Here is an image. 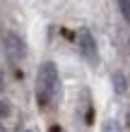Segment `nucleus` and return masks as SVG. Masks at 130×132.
Here are the masks:
<instances>
[{"label":"nucleus","mask_w":130,"mask_h":132,"mask_svg":"<svg viewBox=\"0 0 130 132\" xmlns=\"http://www.w3.org/2000/svg\"><path fill=\"white\" fill-rule=\"evenodd\" d=\"M60 96V77H58V67L53 63H43L36 75V98L39 106H48L56 103Z\"/></svg>","instance_id":"1"},{"label":"nucleus","mask_w":130,"mask_h":132,"mask_svg":"<svg viewBox=\"0 0 130 132\" xmlns=\"http://www.w3.org/2000/svg\"><path fill=\"white\" fill-rule=\"evenodd\" d=\"M5 115H10V106L5 101H0V118H5Z\"/></svg>","instance_id":"7"},{"label":"nucleus","mask_w":130,"mask_h":132,"mask_svg":"<svg viewBox=\"0 0 130 132\" xmlns=\"http://www.w3.org/2000/svg\"><path fill=\"white\" fill-rule=\"evenodd\" d=\"M113 89H116V94H123L125 91V77H123V72H113Z\"/></svg>","instance_id":"4"},{"label":"nucleus","mask_w":130,"mask_h":132,"mask_svg":"<svg viewBox=\"0 0 130 132\" xmlns=\"http://www.w3.org/2000/svg\"><path fill=\"white\" fill-rule=\"evenodd\" d=\"M24 132H32V130H24Z\"/></svg>","instance_id":"12"},{"label":"nucleus","mask_w":130,"mask_h":132,"mask_svg":"<svg viewBox=\"0 0 130 132\" xmlns=\"http://www.w3.org/2000/svg\"><path fill=\"white\" fill-rule=\"evenodd\" d=\"M0 91H3V79H0Z\"/></svg>","instance_id":"10"},{"label":"nucleus","mask_w":130,"mask_h":132,"mask_svg":"<svg viewBox=\"0 0 130 132\" xmlns=\"http://www.w3.org/2000/svg\"><path fill=\"white\" fill-rule=\"evenodd\" d=\"M101 132H120L118 120H106L104 125H101Z\"/></svg>","instance_id":"5"},{"label":"nucleus","mask_w":130,"mask_h":132,"mask_svg":"<svg viewBox=\"0 0 130 132\" xmlns=\"http://www.w3.org/2000/svg\"><path fill=\"white\" fill-rule=\"evenodd\" d=\"M0 132H5V130H3V127H0Z\"/></svg>","instance_id":"11"},{"label":"nucleus","mask_w":130,"mask_h":132,"mask_svg":"<svg viewBox=\"0 0 130 132\" xmlns=\"http://www.w3.org/2000/svg\"><path fill=\"white\" fill-rule=\"evenodd\" d=\"M118 7H120V12H123V17L130 22V0H118Z\"/></svg>","instance_id":"6"},{"label":"nucleus","mask_w":130,"mask_h":132,"mask_svg":"<svg viewBox=\"0 0 130 132\" xmlns=\"http://www.w3.org/2000/svg\"><path fill=\"white\" fill-rule=\"evenodd\" d=\"M51 132H60V127H58V125H53V127H51Z\"/></svg>","instance_id":"8"},{"label":"nucleus","mask_w":130,"mask_h":132,"mask_svg":"<svg viewBox=\"0 0 130 132\" xmlns=\"http://www.w3.org/2000/svg\"><path fill=\"white\" fill-rule=\"evenodd\" d=\"M77 43H80V51H82V55H85V60L89 65H96L99 63V51H96V41H94V36H91L89 29H80Z\"/></svg>","instance_id":"3"},{"label":"nucleus","mask_w":130,"mask_h":132,"mask_svg":"<svg viewBox=\"0 0 130 132\" xmlns=\"http://www.w3.org/2000/svg\"><path fill=\"white\" fill-rule=\"evenodd\" d=\"M128 125H130V111H128Z\"/></svg>","instance_id":"9"},{"label":"nucleus","mask_w":130,"mask_h":132,"mask_svg":"<svg viewBox=\"0 0 130 132\" xmlns=\"http://www.w3.org/2000/svg\"><path fill=\"white\" fill-rule=\"evenodd\" d=\"M3 43H5V55H7L10 63L17 65V63L24 60V55H27V43L22 41V36L17 31H5Z\"/></svg>","instance_id":"2"}]
</instances>
